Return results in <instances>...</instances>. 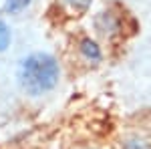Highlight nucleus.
Wrapping results in <instances>:
<instances>
[{
    "mask_svg": "<svg viewBox=\"0 0 151 149\" xmlns=\"http://www.w3.org/2000/svg\"><path fill=\"white\" fill-rule=\"evenodd\" d=\"M58 77H60L58 63L47 53H35L20 60L18 81L22 89H26L30 95H42L55 89Z\"/></svg>",
    "mask_w": 151,
    "mask_h": 149,
    "instance_id": "nucleus-1",
    "label": "nucleus"
},
{
    "mask_svg": "<svg viewBox=\"0 0 151 149\" xmlns=\"http://www.w3.org/2000/svg\"><path fill=\"white\" fill-rule=\"evenodd\" d=\"M81 53L89 60H101V50H99V46L95 45L91 38H85L81 42Z\"/></svg>",
    "mask_w": 151,
    "mask_h": 149,
    "instance_id": "nucleus-2",
    "label": "nucleus"
},
{
    "mask_svg": "<svg viewBox=\"0 0 151 149\" xmlns=\"http://www.w3.org/2000/svg\"><path fill=\"white\" fill-rule=\"evenodd\" d=\"M10 45V28L4 20H0V50H6Z\"/></svg>",
    "mask_w": 151,
    "mask_h": 149,
    "instance_id": "nucleus-3",
    "label": "nucleus"
},
{
    "mask_svg": "<svg viewBox=\"0 0 151 149\" xmlns=\"http://www.w3.org/2000/svg\"><path fill=\"white\" fill-rule=\"evenodd\" d=\"M30 4V0H6V10L8 12H20Z\"/></svg>",
    "mask_w": 151,
    "mask_h": 149,
    "instance_id": "nucleus-4",
    "label": "nucleus"
},
{
    "mask_svg": "<svg viewBox=\"0 0 151 149\" xmlns=\"http://www.w3.org/2000/svg\"><path fill=\"white\" fill-rule=\"evenodd\" d=\"M125 149H151V143L145 139H131V141H127Z\"/></svg>",
    "mask_w": 151,
    "mask_h": 149,
    "instance_id": "nucleus-5",
    "label": "nucleus"
},
{
    "mask_svg": "<svg viewBox=\"0 0 151 149\" xmlns=\"http://www.w3.org/2000/svg\"><path fill=\"white\" fill-rule=\"evenodd\" d=\"M69 4H73L75 8H87L91 4V0H67Z\"/></svg>",
    "mask_w": 151,
    "mask_h": 149,
    "instance_id": "nucleus-6",
    "label": "nucleus"
}]
</instances>
